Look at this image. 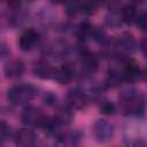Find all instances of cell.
Returning <instances> with one entry per match:
<instances>
[{
	"instance_id": "1",
	"label": "cell",
	"mask_w": 147,
	"mask_h": 147,
	"mask_svg": "<svg viewBox=\"0 0 147 147\" xmlns=\"http://www.w3.org/2000/svg\"><path fill=\"white\" fill-rule=\"evenodd\" d=\"M146 107L147 98L137 88L130 87L118 94V108L124 116L140 117L145 114Z\"/></svg>"
},
{
	"instance_id": "2",
	"label": "cell",
	"mask_w": 147,
	"mask_h": 147,
	"mask_svg": "<svg viewBox=\"0 0 147 147\" xmlns=\"http://www.w3.org/2000/svg\"><path fill=\"white\" fill-rule=\"evenodd\" d=\"M38 94V88L30 83H17L7 91V100L15 106H28Z\"/></svg>"
},
{
	"instance_id": "3",
	"label": "cell",
	"mask_w": 147,
	"mask_h": 147,
	"mask_svg": "<svg viewBox=\"0 0 147 147\" xmlns=\"http://www.w3.org/2000/svg\"><path fill=\"white\" fill-rule=\"evenodd\" d=\"M77 54L80 67V77H92V75L99 69V56L90 51L85 44L80 42H78Z\"/></svg>"
},
{
	"instance_id": "4",
	"label": "cell",
	"mask_w": 147,
	"mask_h": 147,
	"mask_svg": "<svg viewBox=\"0 0 147 147\" xmlns=\"http://www.w3.org/2000/svg\"><path fill=\"white\" fill-rule=\"evenodd\" d=\"M138 42L136 41L134 37L130 33H122L113 39L111 51H113V59L121 60L131 57V54L137 49Z\"/></svg>"
},
{
	"instance_id": "5",
	"label": "cell",
	"mask_w": 147,
	"mask_h": 147,
	"mask_svg": "<svg viewBox=\"0 0 147 147\" xmlns=\"http://www.w3.org/2000/svg\"><path fill=\"white\" fill-rule=\"evenodd\" d=\"M46 115L44 114V111L36 106L32 105H28L24 106V108L21 111V122L23 123V125H25V127H39L41 126L44 119H45Z\"/></svg>"
},
{
	"instance_id": "6",
	"label": "cell",
	"mask_w": 147,
	"mask_h": 147,
	"mask_svg": "<svg viewBox=\"0 0 147 147\" xmlns=\"http://www.w3.org/2000/svg\"><path fill=\"white\" fill-rule=\"evenodd\" d=\"M92 134L98 142L105 144V142L110 141L114 138L115 129H114V125L109 121L99 118L92 125Z\"/></svg>"
},
{
	"instance_id": "7",
	"label": "cell",
	"mask_w": 147,
	"mask_h": 147,
	"mask_svg": "<svg viewBox=\"0 0 147 147\" xmlns=\"http://www.w3.org/2000/svg\"><path fill=\"white\" fill-rule=\"evenodd\" d=\"M125 83L124 75H123V67H122V59L115 60L107 69V75L103 82L106 88H115Z\"/></svg>"
},
{
	"instance_id": "8",
	"label": "cell",
	"mask_w": 147,
	"mask_h": 147,
	"mask_svg": "<svg viewBox=\"0 0 147 147\" xmlns=\"http://www.w3.org/2000/svg\"><path fill=\"white\" fill-rule=\"evenodd\" d=\"M90 98L84 90L80 87H75L68 91L65 95V103L75 111V110H84L87 108L90 103Z\"/></svg>"
},
{
	"instance_id": "9",
	"label": "cell",
	"mask_w": 147,
	"mask_h": 147,
	"mask_svg": "<svg viewBox=\"0 0 147 147\" xmlns=\"http://www.w3.org/2000/svg\"><path fill=\"white\" fill-rule=\"evenodd\" d=\"M56 67H54L47 59H39L32 65V74L34 77L46 80L54 79Z\"/></svg>"
},
{
	"instance_id": "10",
	"label": "cell",
	"mask_w": 147,
	"mask_h": 147,
	"mask_svg": "<svg viewBox=\"0 0 147 147\" xmlns=\"http://www.w3.org/2000/svg\"><path fill=\"white\" fill-rule=\"evenodd\" d=\"M39 40L40 36L38 31L32 28H29L21 33L18 38V46L23 52H30L33 48H36V46H38Z\"/></svg>"
},
{
	"instance_id": "11",
	"label": "cell",
	"mask_w": 147,
	"mask_h": 147,
	"mask_svg": "<svg viewBox=\"0 0 147 147\" xmlns=\"http://www.w3.org/2000/svg\"><path fill=\"white\" fill-rule=\"evenodd\" d=\"M77 75H78V71L75 63L64 62L62 65L56 67L54 80H56L60 84H69Z\"/></svg>"
},
{
	"instance_id": "12",
	"label": "cell",
	"mask_w": 147,
	"mask_h": 147,
	"mask_svg": "<svg viewBox=\"0 0 147 147\" xmlns=\"http://www.w3.org/2000/svg\"><path fill=\"white\" fill-rule=\"evenodd\" d=\"M24 71H25V63L18 57L8 59L3 65V74L5 77L8 79H17L23 76Z\"/></svg>"
},
{
	"instance_id": "13",
	"label": "cell",
	"mask_w": 147,
	"mask_h": 147,
	"mask_svg": "<svg viewBox=\"0 0 147 147\" xmlns=\"http://www.w3.org/2000/svg\"><path fill=\"white\" fill-rule=\"evenodd\" d=\"M122 67H123V75L125 83H134L140 78L141 70L139 68L138 62L132 57L122 59Z\"/></svg>"
},
{
	"instance_id": "14",
	"label": "cell",
	"mask_w": 147,
	"mask_h": 147,
	"mask_svg": "<svg viewBox=\"0 0 147 147\" xmlns=\"http://www.w3.org/2000/svg\"><path fill=\"white\" fill-rule=\"evenodd\" d=\"M14 141L16 147H37V136L30 127H23L16 131Z\"/></svg>"
},
{
	"instance_id": "15",
	"label": "cell",
	"mask_w": 147,
	"mask_h": 147,
	"mask_svg": "<svg viewBox=\"0 0 147 147\" xmlns=\"http://www.w3.org/2000/svg\"><path fill=\"white\" fill-rule=\"evenodd\" d=\"M122 7L118 3H111L105 15V23L107 26L116 29L119 28L124 21H123V15H122Z\"/></svg>"
},
{
	"instance_id": "16",
	"label": "cell",
	"mask_w": 147,
	"mask_h": 147,
	"mask_svg": "<svg viewBox=\"0 0 147 147\" xmlns=\"http://www.w3.org/2000/svg\"><path fill=\"white\" fill-rule=\"evenodd\" d=\"M82 137L83 133L79 130L65 131L61 137L55 139V147H77Z\"/></svg>"
},
{
	"instance_id": "17",
	"label": "cell",
	"mask_w": 147,
	"mask_h": 147,
	"mask_svg": "<svg viewBox=\"0 0 147 147\" xmlns=\"http://www.w3.org/2000/svg\"><path fill=\"white\" fill-rule=\"evenodd\" d=\"M53 117L60 123L62 124L63 126H68L72 123L74 121V117H75V114H74V110L67 105H59L57 107L54 108V115Z\"/></svg>"
},
{
	"instance_id": "18",
	"label": "cell",
	"mask_w": 147,
	"mask_h": 147,
	"mask_svg": "<svg viewBox=\"0 0 147 147\" xmlns=\"http://www.w3.org/2000/svg\"><path fill=\"white\" fill-rule=\"evenodd\" d=\"M138 10H139V9H137L136 5H133V3L124 5V6L122 7V15H123V21H124V23L127 24V25L134 24L136 18H137Z\"/></svg>"
},
{
	"instance_id": "19",
	"label": "cell",
	"mask_w": 147,
	"mask_h": 147,
	"mask_svg": "<svg viewBox=\"0 0 147 147\" xmlns=\"http://www.w3.org/2000/svg\"><path fill=\"white\" fill-rule=\"evenodd\" d=\"M98 106H99L100 113L103 114V115H114L116 113V110H117L116 106L111 101L107 100L106 98H103L102 100H100L98 102Z\"/></svg>"
},
{
	"instance_id": "20",
	"label": "cell",
	"mask_w": 147,
	"mask_h": 147,
	"mask_svg": "<svg viewBox=\"0 0 147 147\" xmlns=\"http://www.w3.org/2000/svg\"><path fill=\"white\" fill-rule=\"evenodd\" d=\"M42 102H44L45 106L51 107V108H55V107H57L60 105L57 95L54 92H52V91H46L44 93V95H42Z\"/></svg>"
},
{
	"instance_id": "21",
	"label": "cell",
	"mask_w": 147,
	"mask_h": 147,
	"mask_svg": "<svg viewBox=\"0 0 147 147\" xmlns=\"http://www.w3.org/2000/svg\"><path fill=\"white\" fill-rule=\"evenodd\" d=\"M134 24L142 31H147V9L138 10Z\"/></svg>"
},
{
	"instance_id": "22",
	"label": "cell",
	"mask_w": 147,
	"mask_h": 147,
	"mask_svg": "<svg viewBox=\"0 0 147 147\" xmlns=\"http://www.w3.org/2000/svg\"><path fill=\"white\" fill-rule=\"evenodd\" d=\"M15 133L16 132L13 131V129L9 124H7L5 121H1V140H2V142L14 139Z\"/></svg>"
},
{
	"instance_id": "23",
	"label": "cell",
	"mask_w": 147,
	"mask_h": 147,
	"mask_svg": "<svg viewBox=\"0 0 147 147\" xmlns=\"http://www.w3.org/2000/svg\"><path fill=\"white\" fill-rule=\"evenodd\" d=\"M80 11H82V7L79 2H70L65 5V13L69 17H74Z\"/></svg>"
},
{
	"instance_id": "24",
	"label": "cell",
	"mask_w": 147,
	"mask_h": 147,
	"mask_svg": "<svg viewBox=\"0 0 147 147\" xmlns=\"http://www.w3.org/2000/svg\"><path fill=\"white\" fill-rule=\"evenodd\" d=\"M0 54H1V59H6V57H9V54H10V49L8 48V46L5 44V42H1V46H0Z\"/></svg>"
},
{
	"instance_id": "25",
	"label": "cell",
	"mask_w": 147,
	"mask_h": 147,
	"mask_svg": "<svg viewBox=\"0 0 147 147\" xmlns=\"http://www.w3.org/2000/svg\"><path fill=\"white\" fill-rule=\"evenodd\" d=\"M139 47H140L142 54L147 57V36H145V37L141 38V40L139 42Z\"/></svg>"
},
{
	"instance_id": "26",
	"label": "cell",
	"mask_w": 147,
	"mask_h": 147,
	"mask_svg": "<svg viewBox=\"0 0 147 147\" xmlns=\"http://www.w3.org/2000/svg\"><path fill=\"white\" fill-rule=\"evenodd\" d=\"M140 78L147 83V67H145L142 70H141V74H140Z\"/></svg>"
},
{
	"instance_id": "27",
	"label": "cell",
	"mask_w": 147,
	"mask_h": 147,
	"mask_svg": "<svg viewBox=\"0 0 147 147\" xmlns=\"http://www.w3.org/2000/svg\"><path fill=\"white\" fill-rule=\"evenodd\" d=\"M37 147H38V146H37ZM40 147H46V146H40Z\"/></svg>"
}]
</instances>
